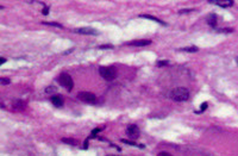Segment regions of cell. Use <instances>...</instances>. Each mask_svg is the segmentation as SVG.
Returning a JSON list of instances; mask_svg holds the SVG:
<instances>
[{
    "mask_svg": "<svg viewBox=\"0 0 238 156\" xmlns=\"http://www.w3.org/2000/svg\"><path fill=\"white\" fill-rule=\"evenodd\" d=\"M189 95H191L189 91L185 87H176V88L171 89L169 93V98L173 99L174 101H179V103L187 101L189 99Z\"/></svg>",
    "mask_w": 238,
    "mask_h": 156,
    "instance_id": "obj_1",
    "label": "cell"
},
{
    "mask_svg": "<svg viewBox=\"0 0 238 156\" xmlns=\"http://www.w3.org/2000/svg\"><path fill=\"white\" fill-rule=\"evenodd\" d=\"M99 74H100V77L103 79L111 81V80H115L117 78L118 72H117V68L109 66V67H100L99 68Z\"/></svg>",
    "mask_w": 238,
    "mask_h": 156,
    "instance_id": "obj_2",
    "label": "cell"
},
{
    "mask_svg": "<svg viewBox=\"0 0 238 156\" xmlns=\"http://www.w3.org/2000/svg\"><path fill=\"white\" fill-rule=\"evenodd\" d=\"M57 81H58V83H60L62 87H64L67 91H72L73 87H74V81H73L72 77H70L68 73H61V74L58 75V78H57Z\"/></svg>",
    "mask_w": 238,
    "mask_h": 156,
    "instance_id": "obj_3",
    "label": "cell"
},
{
    "mask_svg": "<svg viewBox=\"0 0 238 156\" xmlns=\"http://www.w3.org/2000/svg\"><path fill=\"white\" fill-rule=\"evenodd\" d=\"M78 98H79L81 101H84V103H86V104H89V105H94V104L98 103L97 95L93 94V93H91V92H80V93L78 94Z\"/></svg>",
    "mask_w": 238,
    "mask_h": 156,
    "instance_id": "obj_4",
    "label": "cell"
},
{
    "mask_svg": "<svg viewBox=\"0 0 238 156\" xmlns=\"http://www.w3.org/2000/svg\"><path fill=\"white\" fill-rule=\"evenodd\" d=\"M126 135H127L130 138H132V140H137V138L139 137V129H138V126L135 125V124L129 125V126L126 128Z\"/></svg>",
    "mask_w": 238,
    "mask_h": 156,
    "instance_id": "obj_5",
    "label": "cell"
},
{
    "mask_svg": "<svg viewBox=\"0 0 238 156\" xmlns=\"http://www.w3.org/2000/svg\"><path fill=\"white\" fill-rule=\"evenodd\" d=\"M75 33H81V35H92V36H97L99 35L98 30H94L92 27H78L73 30Z\"/></svg>",
    "mask_w": 238,
    "mask_h": 156,
    "instance_id": "obj_6",
    "label": "cell"
},
{
    "mask_svg": "<svg viewBox=\"0 0 238 156\" xmlns=\"http://www.w3.org/2000/svg\"><path fill=\"white\" fill-rule=\"evenodd\" d=\"M50 100H51L52 105L56 106V107H61V106H63V103H64L63 97L60 95V94H55V95H52V97L50 98Z\"/></svg>",
    "mask_w": 238,
    "mask_h": 156,
    "instance_id": "obj_7",
    "label": "cell"
},
{
    "mask_svg": "<svg viewBox=\"0 0 238 156\" xmlns=\"http://www.w3.org/2000/svg\"><path fill=\"white\" fill-rule=\"evenodd\" d=\"M210 4H216V5H219L222 7H231L234 5V1L232 0H208Z\"/></svg>",
    "mask_w": 238,
    "mask_h": 156,
    "instance_id": "obj_8",
    "label": "cell"
},
{
    "mask_svg": "<svg viewBox=\"0 0 238 156\" xmlns=\"http://www.w3.org/2000/svg\"><path fill=\"white\" fill-rule=\"evenodd\" d=\"M127 44L129 45H135V47H145V45L151 44V41L150 39H137V41H131Z\"/></svg>",
    "mask_w": 238,
    "mask_h": 156,
    "instance_id": "obj_9",
    "label": "cell"
},
{
    "mask_svg": "<svg viewBox=\"0 0 238 156\" xmlns=\"http://www.w3.org/2000/svg\"><path fill=\"white\" fill-rule=\"evenodd\" d=\"M26 106V104L21 100V99H14L13 100V107L17 110H24Z\"/></svg>",
    "mask_w": 238,
    "mask_h": 156,
    "instance_id": "obj_10",
    "label": "cell"
},
{
    "mask_svg": "<svg viewBox=\"0 0 238 156\" xmlns=\"http://www.w3.org/2000/svg\"><path fill=\"white\" fill-rule=\"evenodd\" d=\"M139 17H140V18H146V19H150V20H154V22H156V23H158V24H162V25H167L163 20H161V19H158V18H156V17H154V16H150V14H140Z\"/></svg>",
    "mask_w": 238,
    "mask_h": 156,
    "instance_id": "obj_11",
    "label": "cell"
},
{
    "mask_svg": "<svg viewBox=\"0 0 238 156\" xmlns=\"http://www.w3.org/2000/svg\"><path fill=\"white\" fill-rule=\"evenodd\" d=\"M207 23H208V25H211L212 27H216V25H217V16H216L214 13L210 14V17L207 18Z\"/></svg>",
    "mask_w": 238,
    "mask_h": 156,
    "instance_id": "obj_12",
    "label": "cell"
},
{
    "mask_svg": "<svg viewBox=\"0 0 238 156\" xmlns=\"http://www.w3.org/2000/svg\"><path fill=\"white\" fill-rule=\"evenodd\" d=\"M179 51H186V53H197L198 48L197 47H185V48H180Z\"/></svg>",
    "mask_w": 238,
    "mask_h": 156,
    "instance_id": "obj_13",
    "label": "cell"
},
{
    "mask_svg": "<svg viewBox=\"0 0 238 156\" xmlns=\"http://www.w3.org/2000/svg\"><path fill=\"white\" fill-rule=\"evenodd\" d=\"M62 142L63 143H67V144H70V146H76L78 144V141L74 140V138H62Z\"/></svg>",
    "mask_w": 238,
    "mask_h": 156,
    "instance_id": "obj_14",
    "label": "cell"
},
{
    "mask_svg": "<svg viewBox=\"0 0 238 156\" xmlns=\"http://www.w3.org/2000/svg\"><path fill=\"white\" fill-rule=\"evenodd\" d=\"M43 24H45V25H51V26H56V27H60V29L63 27L60 23H55V22H43Z\"/></svg>",
    "mask_w": 238,
    "mask_h": 156,
    "instance_id": "obj_15",
    "label": "cell"
},
{
    "mask_svg": "<svg viewBox=\"0 0 238 156\" xmlns=\"http://www.w3.org/2000/svg\"><path fill=\"white\" fill-rule=\"evenodd\" d=\"M156 65H157V67H163V66H168V65H169V62H168L167 60H163V61L161 60V61H157V63H156Z\"/></svg>",
    "mask_w": 238,
    "mask_h": 156,
    "instance_id": "obj_16",
    "label": "cell"
},
{
    "mask_svg": "<svg viewBox=\"0 0 238 156\" xmlns=\"http://www.w3.org/2000/svg\"><path fill=\"white\" fill-rule=\"evenodd\" d=\"M0 83L1 85H8V83H11V80L8 78H1L0 79Z\"/></svg>",
    "mask_w": 238,
    "mask_h": 156,
    "instance_id": "obj_17",
    "label": "cell"
},
{
    "mask_svg": "<svg viewBox=\"0 0 238 156\" xmlns=\"http://www.w3.org/2000/svg\"><path fill=\"white\" fill-rule=\"evenodd\" d=\"M217 31L218 32H225V33H230V32H232L234 31V29H231V27H229V29H217Z\"/></svg>",
    "mask_w": 238,
    "mask_h": 156,
    "instance_id": "obj_18",
    "label": "cell"
},
{
    "mask_svg": "<svg viewBox=\"0 0 238 156\" xmlns=\"http://www.w3.org/2000/svg\"><path fill=\"white\" fill-rule=\"evenodd\" d=\"M99 49H113V45H111V44H103V45H99Z\"/></svg>",
    "mask_w": 238,
    "mask_h": 156,
    "instance_id": "obj_19",
    "label": "cell"
},
{
    "mask_svg": "<svg viewBox=\"0 0 238 156\" xmlns=\"http://www.w3.org/2000/svg\"><path fill=\"white\" fill-rule=\"evenodd\" d=\"M121 142H123V143H125V144H130V146H137V144H136V142H133V141H127V140H121Z\"/></svg>",
    "mask_w": 238,
    "mask_h": 156,
    "instance_id": "obj_20",
    "label": "cell"
},
{
    "mask_svg": "<svg viewBox=\"0 0 238 156\" xmlns=\"http://www.w3.org/2000/svg\"><path fill=\"white\" fill-rule=\"evenodd\" d=\"M45 92L47 93H52V92H55V87L54 86H49V87L45 88Z\"/></svg>",
    "mask_w": 238,
    "mask_h": 156,
    "instance_id": "obj_21",
    "label": "cell"
},
{
    "mask_svg": "<svg viewBox=\"0 0 238 156\" xmlns=\"http://www.w3.org/2000/svg\"><path fill=\"white\" fill-rule=\"evenodd\" d=\"M207 106H208V104H207V103H203V104H201V106H200V112H204V111L207 108Z\"/></svg>",
    "mask_w": 238,
    "mask_h": 156,
    "instance_id": "obj_22",
    "label": "cell"
},
{
    "mask_svg": "<svg viewBox=\"0 0 238 156\" xmlns=\"http://www.w3.org/2000/svg\"><path fill=\"white\" fill-rule=\"evenodd\" d=\"M42 13H43V14H44V16H47V14H48V13H49V7H48V6H45V5H44V7H43V10H42Z\"/></svg>",
    "mask_w": 238,
    "mask_h": 156,
    "instance_id": "obj_23",
    "label": "cell"
},
{
    "mask_svg": "<svg viewBox=\"0 0 238 156\" xmlns=\"http://www.w3.org/2000/svg\"><path fill=\"white\" fill-rule=\"evenodd\" d=\"M157 156H173V155L169 154V153H167V152H162V153H160Z\"/></svg>",
    "mask_w": 238,
    "mask_h": 156,
    "instance_id": "obj_24",
    "label": "cell"
},
{
    "mask_svg": "<svg viewBox=\"0 0 238 156\" xmlns=\"http://www.w3.org/2000/svg\"><path fill=\"white\" fill-rule=\"evenodd\" d=\"M192 11H193L192 8H191V10H189V8H187V10H181V11H180V13H185V12H192Z\"/></svg>",
    "mask_w": 238,
    "mask_h": 156,
    "instance_id": "obj_25",
    "label": "cell"
},
{
    "mask_svg": "<svg viewBox=\"0 0 238 156\" xmlns=\"http://www.w3.org/2000/svg\"><path fill=\"white\" fill-rule=\"evenodd\" d=\"M5 62H6V59H5V57H1V59H0V65H4Z\"/></svg>",
    "mask_w": 238,
    "mask_h": 156,
    "instance_id": "obj_26",
    "label": "cell"
},
{
    "mask_svg": "<svg viewBox=\"0 0 238 156\" xmlns=\"http://www.w3.org/2000/svg\"><path fill=\"white\" fill-rule=\"evenodd\" d=\"M236 61H237V65H238V56H237V59H236Z\"/></svg>",
    "mask_w": 238,
    "mask_h": 156,
    "instance_id": "obj_27",
    "label": "cell"
},
{
    "mask_svg": "<svg viewBox=\"0 0 238 156\" xmlns=\"http://www.w3.org/2000/svg\"><path fill=\"white\" fill-rule=\"evenodd\" d=\"M107 156H118V155H107Z\"/></svg>",
    "mask_w": 238,
    "mask_h": 156,
    "instance_id": "obj_28",
    "label": "cell"
}]
</instances>
